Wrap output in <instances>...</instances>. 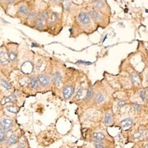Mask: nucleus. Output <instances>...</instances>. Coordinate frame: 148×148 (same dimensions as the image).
I'll list each match as a JSON object with an SVG mask.
<instances>
[{
  "label": "nucleus",
  "mask_w": 148,
  "mask_h": 148,
  "mask_svg": "<svg viewBox=\"0 0 148 148\" xmlns=\"http://www.w3.org/2000/svg\"><path fill=\"white\" fill-rule=\"evenodd\" d=\"M98 28L86 8L82 5L78 13L73 19L72 27L69 29L70 37H78L82 34L89 36L96 32Z\"/></svg>",
  "instance_id": "obj_1"
},
{
  "label": "nucleus",
  "mask_w": 148,
  "mask_h": 148,
  "mask_svg": "<svg viewBox=\"0 0 148 148\" xmlns=\"http://www.w3.org/2000/svg\"><path fill=\"white\" fill-rule=\"evenodd\" d=\"M52 90L55 91V95H62V89L64 86V79L66 76L67 68L63 62L58 59L52 58Z\"/></svg>",
  "instance_id": "obj_2"
},
{
  "label": "nucleus",
  "mask_w": 148,
  "mask_h": 148,
  "mask_svg": "<svg viewBox=\"0 0 148 148\" xmlns=\"http://www.w3.org/2000/svg\"><path fill=\"white\" fill-rule=\"evenodd\" d=\"M63 12L59 13L57 11L53 10L49 4V17L46 21L49 34L54 36L60 33L63 28Z\"/></svg>",
  "instance_id": "obj_3"
},
{
  "label": "nucleus",
  "mask_w": 148,
  "mask_h": 148,
  "mask_svg": "<svg viewBox=\"0 0 148 148\" xmlns=\"http://www.w3.org/2000/svg\"><path fill=\"white\" fill-rule=\"evenodd\" d=\"M93 89H94V96L88 109L93 108L99 110L102 108V106L106 105L108 92L102 81L97 82L93 85Z\"/></svg>",
  "instance_id": "obj_4"
},
{
  "label": "nucleus",
  "mask_w": 148,
  "mask_h": 148,
  "mask_svg": "<svg viewBox=\"0 0 148 148\" xmlns=\"http://www.w3.org/2000/svg\"><path fill=\"white\" fill-rule=\"evenodd\" d=\"M90 85L91 83L90 81L87 79L86 76H85V75L81 76L77 87L75 91V94L70 101L72 103H77V105H80L85 99L86 93H87V90Z\"/></svg>",
  "instance_id": "obj_5"
},
{
  "label": "nucleus",
  "mask_w": 148,
  "mask_h": 148,
  "mask_svg": "<svg viewBox=\"0 0 148 148\" xmlns=\"http://www.w3.org/2000/svg\"><path fill=\"white\" fill-rule=\"evenodd\" d=\"M52 60L49 64L45 70L40 73L38 77L39 84L41 89V93H45L49 90H52Z\"/></svg>",
  "instance_id": "obj_6"
},
{
  "label": "nucleus",
  "mask_w": 148,
  "mask_h": 148,
  "mask_svg": "<svg viewBox=\"0 0 148 148\" xmlns=\"http://www.w3.org/2000/svg\"><path fill=\"white\" fill-rule=\"evenodd\" d=\"M82 5L86 8L88 13L90 14L91 19L98 26V27L106 28L108 26V24H110V16H107L106 14L102 13L100 11L96 10L95 8H92L90 5L87 4H82Z\"/></svg>",
  "instance_id": "obj_7"
},
{
  "label": "nucleus",
  "mask_w": 148,
  "mask_h": 148,
  "mask_svg": "<svg viewBox=\"0 0 148 148\" xmlns=\"http://www.w3.org/2000/svg\"><path fill=\"white\" fill-rule=\"evenodd\" d=\"M36 1H18L15 6V15L14 17L18 18L21 22L26 19L29 12L32 11L33 7L36 5Z\"/></svg>",
  "instance_id": "obj_8"
},
{
  "label": "nucleus",
  "mask_w": 148,
  "mask_h": 148,
  "mask_svg": "<svg viewBox=\"0 0 148 148\" xmlns=\"http://www.w3.org/2000/svg\"><path fill=\"white\" fill-rule=\"evenodd\" d=\"M0 66H1V74H3L6 77L10 79V76L13 69L8 57V53L5 44L2 45L0 49Z\"/></svg>",
  "instance_id": "obj_9"
},
{
  "label": "nucleus",
  "mask_w": 148,
  "mask_h": 148,
  "mask_svg": "<svg viewBox=\"0 0 148 148\" xmlns=\"http://www.w3.org/2000/svg\"><path fill=\"white\" fill-rule=\"evenodd\" d=\"M6 47L8 49V57L11 61V64L13 71H16L18 69L19 64V45L14 42L6 43Z\"/></svg>",
  "instance_id": "obj_10"
},
{
  "label": "nucleus",
  "mask_w": 148,
  "mask_h": 148,
  "mask_svg": "<svg viewBox=\"0 0 148 148\" xmlns=\"http://www.w3.org/2000/svg\"><path fill=\"white\" fill-rule=\"evenodd\" d=\"M89 3H82V4H87V5L91 6L92 8H95L96 10L100 11L101 12L109 16L110 13V7L107 4L106 1H101V0H96V1H90L88 2Z\"/></svg>",
  "instance_id": "obj_11"
},
{
  "label": "nucleus",
  "mask_w": 148,
  "mask_h": 148,
  "mask_svg": "<svg viewBox=\"0 0 148 148\" xmlns=\"http://www.w3.org/2000/svg\"><path fill=\"white\" fill-rule=\"evenodd\" d=\"M38 11H39V8L36 7V5L33 7V8L32 9V11L29 12V14L27 15V16L26 17V19L24 21H22L21 23L25 26H27V27H31L32 29H34V26H35V22L36 21L37 16H38Z\"/></svg>",
  "instance_id": "obj_12"
},
{
  "label": "nucleus",
  "mask_w": 148,
  "mask_h": 148,
  "mask_svg": "<svg viewBox=\"0 0 148 148\" xmlns=\"http://www.w3.org/2000/svg\"><path fill=\"white\" fill-rule=\"evenodd\" d=\"M22 136L21 132L19 130H16L14 132L11 133V135L8 138V139L6 140L4 143L3 144H1V148H9L12 146L15 145L16 143L19 142L20 138Z\"/></svg>",
  "instance_id": "obj_13"
},
{
  "label": "nucleus",
  "mask_w": 148,
  "mask_h": 148,
  "mask_svg": "<svg viewBox=\"0 0 148 148\" xmlns=\"http://www.w3.org/2000/svg\"><path fill=\"white\" fill-rule=\"evenodd\" d=\"M0 85H1V91L4 90V92H8V95L12 94L14 90V85L12 84V82H11L10 79H8V77H6L5 76H3V74H1V77H0Z\"/></svg>",
  "instance_id": "obj_14"
},
{
  "label": "nucleus",
  "mask_w": 148,
  "mask_h": 148,
  "mask_svg": "<svg viewBox=\"0 0 148 148\" xmlns=\"http://www.w3.org/2000/svg\"><path fill=\"white\" fill-rule=\"evenodd\" d=\"M16 120L15 119H10L8 117L6 116H1V123H0V126L4 127L6 129L9 130L10 132H14L16 131L18 128H15L16 127Z\"/></svg>",
  "instance_id": "obj_15"
},
{
  "label": "nucleus",
  "mask_w": 148,
  "mask_h": 148,
  "mask_svg": "<svg viewBox=\"0 0 148 148\" xmlns=\"http://www.w3.org/2000/svg\"><path fill=\"white\" fill-rule=\"evenodd\" d=\"M89 138H95V139H100V140H108L107 139V134H106L102 131H98L96 130L95 127L93 128H89Z\"/></svg>",
  "instance_id": "obj_16"
},
{
  "label": "nucleus",
  "mask_w": 148,
  "mask_h": 148,
  "mask_svg": "<svg viewBox=\"0 0 148 148\" xmlns=\"http://www.w3.org/2000/svg\"><path fill=\"white\" fill-rule=\"evenodd\" d=\"M103 123L106 126H111L114 123V117L110 110H106L104 113Z\"/></svg>",
  "instance_id": "obj_17"
},
{
  "label": "nucleus",
  "mask_w": 148,
  "mask_h": 148,
  "mask_svg": "<svg viewBox=\"0 0 148 148\" xmlns=\"http://www.w3.org/2000/svg\"><path fill=\"white\" fill-rule=\"evenodd\" d=\"M20 107L21 106H17L16 104H8V105H6L5 106V109L8 112L16 114L18 113V111L20 110Z\"/></svg>",
  "instance_id": "obj_18"
},
{
  "label": "nucleus",
  "mask_w": 148,
  "mask_h": 148,
  "mask_svg": "<svg viewBox=\"0 0 148 148\" xmlns=\"http://www.w3.org/2000/svg\"><path fill=\"white\" fill-rule=\"evenodd\" d=\"M132 123H133V120H132V119H130V118H126V119H123L120 121V127L122 128H123V129H126V128H128V127H130L132 125Z\"/></svg>",
  "instance_id": "obj_19"
},
{
  "label": "nucleus",
  "mask_w": 148,
  "mask_h": 148,
  "mask_svg": "<svg viewBox=\"0 0 148 148\" xmlns=\"http://www.w3.org/2000/svg\"><path fill=\"white\" fill-rule=\"evenodd\" d=\"M146 135H147V131L145 129H140V130H138V131L133 133V139L139 140L141 138H143L144 137H146Z\"/></svg>",
  "instance_id": "obj_20"
},
{
  "label": "nucleus",
  "mask_w": 148,
  "mask_h": 148,
  "mask_svg": "<svg viewBox=\"0 0 148 148\" xmlns=\"http://www.w3.org/2000/svg\"><path fill=\"white\" fill-rule=\"evenodd\" d=\"M147 90H141L139 91V97H140V99L142 100V101H145L147 100Z\"/></svg>",
  "instance_id": "obj_21"
},
{
  "label": "nucleus",
  "mask_w": 148,
  "mask_h": 148,
  "mask_svg": "<svg viewBox=\"0 0 148 148\" xmlns=\"http://www.w3.org/2000/svg\"><path fill=\"white\" fill-rule=\"evenodd\" d=\"M132 109L135 111H138V112L142 110V108H143V106H141L140 104H138V103H132Z\"/></svg>",
  "instance_id": "obj_22"
},
{
  "label": "nucleus",
  "mask_w": 148,
  "mask_h": 148,
  "mask_svg": "<svg viewBox=\"0 0 148 148\" xmlns=\"http://www.w3.org/2000/svg\"><path fill=\"white\" fill-rule=\"evenodd\" d=\"M126 105V101H119L118 102V107L119 108H121L123 106H124Z\"/></svg>",
  "instance_id": "obj_23"
},
{
  "label": "nucleus",
  "mask_w": 148,
  "mask_h": 148,
  "mask_svg": "<svg viewBox=\"0 0 148 148\" xmlns=\"http://www.w3.org/2000/svg\"><path fill=\"white\" fill-rule=\"evenodd\" d=\"M146 82H147V85L148 86V73L147 74V76H146Z\"/></svg>",
  "instance_id": "obj_24"
},
{
  "label": "nucleus",
  "mask_w": 148,
  "mask_h": 148,
  "mask_svg": "<svg viewBox=\"0 0 148 148\" xmlns=\"http://www.w3.org/2000/svg\"><path fill=\"white\" fill-rule=\"evenodd\" d=\"M145 138H146V141H147V143H148V134L146 135V137H145Z\"/></svg>",
  "instance_id": "obj_25"
},
{
  "label": "nucleus",
  "mask_w": 148,
  "mask_h": 148,
  "mask_svg": "<svg viewBox=\"0 0 148 148\" xmlns=\"http://www.w3.org/2000/svg\"><path fill=\"white\" fill-rule=\"evenodd\" d=\"M144 148H148V143H147V144L145 145V147H144Z\"/></svg>",
  "instance_id": "obj_26"
},
{
  "label": "nucleus",
  "mask_w": 148,
  "mask_h": 148,
  "mask_svg": "<svg viewBox=\"0 0 148 148\" xmlns=\"http://www.w3.org/2000/svg\"><path fill=\"white\" fill-rule=\"evenodd\" d=\"M147 90V95H148V87L147 88V90Z\"/></svg>",
  "instance_id": "obj_27"
}]
</instances>
